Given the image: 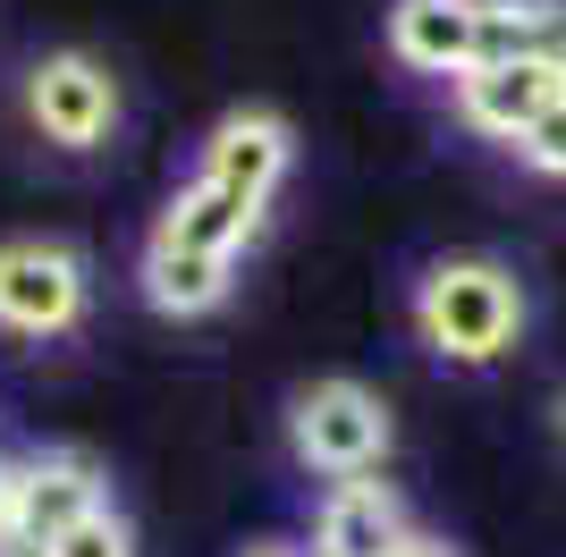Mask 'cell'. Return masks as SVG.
Returning a JSON list of instances; mask_svg holds the SVG:
<instances>
[{
  "label": "cell",
  "instance_id": "6da1fadb",
  "mask_svg": "<svg viewBox=\"0 0 566 557\" xmlns=\"http://www.w3.org/2000/svg\"><path fill=\"white\" fill-rule=\"evenodd\" d=\"M415 329H423V347L440 364H499V355L516 347L524 329V287L507 262L491 254H449L431 262L423 287H415Z\"/></svg>",
  "mask_w": 566,
  "mask_h": 557
},
{
  "label": "cell",
  "instance_id": "7a4b0ae2",
  "mask_svg": "<svg viewBox=\"0 0 566 557\" xmlns=\"http://www.w3.org/2000/svg\"><path fill=\"white\" fill-rule=\"evenodd\" d=\"M287 440L313 473L331 482H364L380 456H389V406H380L364 380H313L287 406Z\"/></svg>",
  "mask_w": 566,
  "mask_h": 557
},
{
  "label": "cell",
  "instance_id": "3957f363",
  "mask_svg": "<svg viewBox=\"0 0 566 557\" xmlns=\"http://www.w3.org/2000/svg\"><path fill=\"white\" fill-rule=\"evenodd\" d=\"M85 322V262L51 237H18L0 245V329L18 338H60Z\"/></svg>",
  "mask_w": 566,
  "mask_h": 557
},
{
  "label": "cell",
  "instance_id": "277c9868",
  "mask_svg": "<svg viewBox=\"0 0 566 557\" xmlns=\"http://www.w3.org/2000/svg\"><path fill=\"white\" fill-rule=\"evenodd\" d=\"M94 507H111L94 456H76V448H60V456H25V464H9V515H0V533L51 557V540L69 533V524H85Z\"/></svg>",
  "mask_w": 566,
  "mask_h": 557
},
{
  "label": "cell",
  "instance_id": "5b68a950",
  "mask_svg": "<svg viewBox=\"0 0 566 557\" xmlns=\"http://www.w3.org/2000/svg\"><path fill=\"white\" fill-rule=\"evenodd\" d=\"M25 111H34V127H43L51 144L94 153L118 127V76L102 69L94 51H51V60H34V76H25Z\"/></svg>",
  "mask_w": 566,
  "mask_h": 557
},
{
  "label": "cell",
  "instance_id": "8992f818",
  "mask_svg": "<svg viewBox=\"0 0 566 557\" xmlns=\"http://www.w3.org/2000/svg\"><path fill=\"white\" fill-rule=\"evenodd\" d=\"M558 102H566V69H465L457 76V118L473 136H499V144L542 127Z\"/></svg>",
  "mask_w": 566,
  "mask_h": 557
},
{
  "label": "cell",
  "instance_id": "52a82bcc",
  "mask_svg": "<svg viewBox=\"0 0 566 557\" xmlns=\"http://www.w3.org/2000/svg\"><path fill=\"white\" fill-rule=\"evenodd\" d=\"M287 178V118L271 111H229L203 144V186L220 195H245V203H271V186Z\"/></svg>",
  "mask_w": 566,
  "mask_h": 557
},
{
  "label": "cell",
  "instance_id": "ba28073f",
  "mask_svg": "<svg viewBox=\"0 0 566 557\" xmlns=\"http://www.w3.org/2000/svg\"><path fill=\"white\" fill-rule=\"evenodd\" d=\"M473 34H482V0H389V51L415 76H465Z\"/></svg>",
  "mask_w": 566,
  "mask_h": 557
},
{
  "label": "cell",
  "instance_id": "9c48e42d",
  "mask_svg": "<svg viewBox=\"0 0 566 557\" xmlns=\"http://www.w3.org/2000/svg\"><path fill=\"white\" fill-rule=\"evenodd\" d=\"M473 69H566V0H482Z\"/></svg>",
  "mask_w": 566,
  "mask_h": 557
},
{
  "label": "cell",
  "instance_id": "30bf717a",
  "mask_svg": "<svg viewBox=\"0 0 566 557\" xmlns=\"http://www.w3.org/2000/svg\"><path fill=\"white\" fill-rule=\"evenodd\" d=\"M406 507L380 482H338L322 498V524H313V549L322 557H398L406 549Z\"/></svg>",
  "mask_w": 566,
  "mask_h": 557
},
{
  "label": "cell",
  "instance_id": "8fae6325",
  "mask_svg": "<svg viewBox=\"0 0 566 557\" xmlns=\"http://www.w3.org/2000/svg\"><path fill=\"white\" fill-rule=\"evenodd\" d=\"M262 229V203H245V195H220V186L195 178L178 203L161 211V245H178V254H212V262H237V245Z\"/></svg>",
  "mask_w": 566,
  "mask_h": 557
},
{
  "label": "cell",
  "instance_id": "7c38bea8",
  "mask_svg": "<svg viewBox=\"0 0 566 557\" xmlns=\"http://www.w3.org/2000/svg\"><path fill=\"white\" fill-rule=\"evenodd\" d=\"M229 296V262L212 254H178V245H144V304L153 313H178V322H195V313H212V304Z\"/></svg>",
  "mask_w": 566,
  "mask_h": 557
},
{
  "label": "cell",
  "instance_id": "4fadbf2b",
  "mask_svg": "<svg viewBox=\"0 0 566 557\" xmlns=\"http://www.w3.org/2000/svg\"><path fill=\"white\" fill-rule=\"evenodd\" d=\"M51 557H136V533H127L118 507H94L85 524H69V533L51 540Z\"/></svg>",
  "mask_w": 566,
  "mask_h": 557
},
{
  "label": "cell",
  "instance_id": "5bb4252c",
  "mask_svg": "<svg viewBox=\"0 0 566 557\" xmlns=\"http://www.w3.org/2000/svg\"><path fill=\"white\" fill-rule=\"evenodd\" d=\"M516 161L542 169V178H566V102L542 118V127H524V136H516Z\"/></svg>",
  "mask_w": 566,
  "mask_h": 557
},
{
  "label": "cell",
  "instance_id": "9a60e30c",
  "mask_svg": "<svg viewBox=\"0 0 566 557\" xmlns=\"http://www.w3.org/2000/svg\"><path fill=\"white\" fill-rule=\"evenodd\" d=\"M398 557H457V549H449V540H431V533H406Z\"/></svg>",
  "mask_w": 566,
  "mask_h": 557
},
{
  "label": "cell",
  "instance_id": "2e32d148",
  "mask_svg": "<svg viewBox=\"0 0 566 557\" xmlns=\"http://www.w3.org/2000/svg\"><path fill=\"white\" fill-rule=\"evenodd\" d=\"M237 557H305V549H296V540H245Z\"/></svg>",
  "mask_w": 566,
  "mask_h": 557
},
{
  "label": "cell",
  "instance_id": "e0dca14e",
  "mask_svg": "<svg viewBox=\"0 0 566 557\" xmlns=\"http://www.w3.org/2000/svg\"><path fill=\"white\" fill-rule=\"evenodd\" d=\"M0 515H9V464H0Z\"/></svg>",
  "mask_w": 566,
  "mask_h": 557
},
{
  "label": "cell",
  "instance_id": "ac0fdd59",
  "mask_svg": "<svg viewBox=\"0 0 566 557\" xmlns=\"http://www.w3.org/2000/svg\"><path fill=\"white\" fill-rule=\"evenodd\" d=\"M558 431H566V397H558Z\"/></svg>",
  "mask_w": 566,
  "mask_h": 557
},
{
  "label": "cell",
  "instance_id": "d6986e66",
  "mask_svg": "<svg viewBox=\"0 0 566 557\" xmlns=\"http://www.w3.org/2000/svg\"><path fill=\"white\" fill-rule=\"evenodd\" d=\"M313 557H322V549H313Z\"/></svg>",
  "mask_w": 566,
  "mask_h": 557
}]
</instances>
